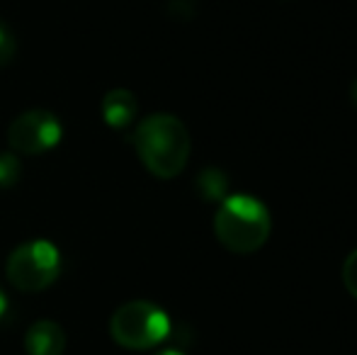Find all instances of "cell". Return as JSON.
I'll use <instances>...</instances> for the list:
<instances>
[{"mask_svg":"<svg viewBox=\"0 0 357 355\" xmlns=\"http://www.w3.org/2000/svg\"><path fill=\"white\" fill-rule=\"evenodd\" d=\"M134 146L142 163L160 180H170L188 166L190 132L175 114H151L137 127Z\"/></svg>","mask_w":357,"mask_h":355,"instance_id":"obj_1","label":"cell"},{"mask_svg":"<svg viewBox=\"0 0 357 355\" xmlns=\"http://www.w3.org/2000/svg\"><path fill=\"white\" fill-rule=\"evenodd\" d=\"M270 209L253 195H226L214 217V234L224 248L248 256L270 239Z\"/></svg>","mask_w":357,"mask_h":355,"instance_id":"obj_2","label":"cell"},{"mask_svg":"<svg viewBox=\"0 0 357 355\" xmlns=\"http://www.w3.org/2000/svg\"><path fill=\"white\" fill-rule=\"evenodd\" d=\"M109 333L122 348L146 351L168 338L170 319L160 307L137 299V302H127L112 314Z\"/></svg>","mask_w":357,"mask_h":355,"instance_id":"obj_3","label":"cell"},{"mask_svg":"<svg viewBox=\"0 0 357 355\" xmlns=\"http://www.w3.org/2000/svg\"><path fill=\"white\" fill-rule=\"evenodd\" d=\"M8 280L13 287L22 292H39L47 289L61 273V256L52 241H27L17 246L5 266Z\"/></svg>","mask_w":357,"mask_h":355,"instance_id":"obj_4","label":"cell"},{"mask_svg":"<svg viewBox=\"0 0 357 355\" xmlns=\"http://www.w3.org/2000/svg\"><path fill=\"white\" fill-rule=\"evenodd\" d=\"M63 137V127L56 114L47 109H29L13 119L8 127V144L13 151L24 156H37L54 149Z\"/></svg>","mask_w":357,"mask_h":355,"instance_id":"obj_5","label":"cell"},{"mask_svg":"<svg viewBox=\"0 0 357 355\" xmlns=\"http://www.w3.org/2000/svg\"><path fill=\"white\" fill-rule=\"evenodd\" d=\"M66 333L54 322H37L24 333V351L27 355H63Z\"/></svg>","mask_w":357,"mask_h":355,"instance_id":"obj_6","label":"cell"},{"mask_svg":"<svg viewBox=\"0 0 357 355\" xmlns=\"http://www.w3.org/2000/svg\"><path fill=\"white\" fill-rule=\"evenodd\" d=\"M139 112L137 95L132 90L114 88L102 98V117L112 129H124L134 122Z\"/></svg>","mask_w":357,"mask_h":355,"instance_id":"obj_7","label":"cell"},{"mask_svg":"<svg viewBox=\"0 0 357 355\" xmlns=\"http://www.w3.org/2000/svg\"><path fill=\"white\" fill-rule=\"evenodd\" d=\"M195 188H197L199 197L207 199V202H221L229 192V180L219 168H207V171L199 173Z\"/></svg>","mask_w":357,"mask_h":355,"instance_id":"obj_8","label":"cell"},{"mask_svg":"<svg viewBox=\"0 0 357 355\" xmlns=\"http://www.w3.org/2000/svg\"><path fill=\"white\" fill-rule=\"evenodd\" d=\"M22 176V163L15 153H0V188H13Z\"/></svg>","mask_w":357,"mask_h":355,"instance_id":"obj_9","label":"cell"},{"mask_svg":"<svg viewBox=\"0 0 357 355\" xmlns=\"http://www.w3.org/2000/svg\"><path fill=\"white\" fill-rule=\"evenodd\" d=\"M17 44H15V34L10 32V27L5 22H0V66H8L15 59Z\"/></svg>","mask_w":357,"mask_h":355,"instance_id":"obj_10","label":"cell"},{"mask_svg":"<svg viewBox=\"0 0 357 355\" xmlns=\"http://www.w3.org/2000/svg\"><path fill=\"white\" fill-rule=\"evenodd\" d=\"M340 275H343V285L345 289H348L350 294L357 299V248L353 253H350L348 258H345L343 263V270H340Z\"/></svg>","mask_w":357,"mask_h":355,"instance_id":"obj_11","label":"cell"},{"mask_svg":"<svg viewBox=\"0 0 357 355\" xmlns=\"http://www.w3.org/2000/svg\"><path fill=\"white\" fill-rule=\"evenodd\" d=\"M8 312V297H5V292L0 289V317Z\"/></svg>","mask_w":357,"mask_h":355,"instance_id":"obj_12","label":"cell"},{"mask_svg":"<svg viewBox=\"0 0 357 355\" xmlns=\"http://www.w3.org/2000/svg\"><path fill=\"white\" fill-rule=\"evenodd\" d=\"M155 355H185L183 351H175V348H165V351H158Z\"/></svg>","mask_w":357,"mask_h":355,"instance_id":"obj_13","label":"cell"},{"mask_svg":"<svg viewBox=\"0 0 357 355\" xmlns=\"http://www.w3.org/2000/svg\"><path fill=\"white\" fill-rule=\"evenodd\" d=\"M350 98H353V105H355V107H357V78H355L353 88H350Z\"/></svg>","mask_w":357,"mask_h":355,"instance_id":"obj_14","label":"cell"}]
</instances>
